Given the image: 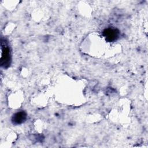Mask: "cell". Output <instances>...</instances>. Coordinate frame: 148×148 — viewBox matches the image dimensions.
<instances>
[{
  "mask_svg": "<svg viewBox=\"0 0 148 148\" xmlns=\"http://www.w3.org/2000/svg\"><path fill=\"white\" fill-rule=\"evenodd\" d=\"M27 119V114L24 111L16 113L12 117V121L14 124H21L23 123Z\"/></svg>",
  "mask_w": 148,
  "mask_h": 148,
  "instance_id": "cell-3",
  "label": "cell"
},
{
  "mask_svg": "<svg viewBox=\"0 0 148 148\" xmlns=\"http://www.w3.org/2000/svg\"><path fill=\"white\" fill-rule=\"evenodd\" d=\"M119 30L113 28H108L103 31V35L106 40L109 42L116 41L119 38Z\"/></svg>",
  "mask_w": 148,
  "mask_h": 148,
  "instance_id": "cell-2",
  "label": "cell"
},
{
  "mask_svg": "<svg viewBox=\"0 0 148 148\" xmlns=\"http://www.w3.org/2000/svg\"><path fill=\"white\" fill-rule=\"evenodd\" d=\"M11 61V54L10 49L5 43V45L1 44V65L4 67H7L10 64Z\"/></svg>",
  "mask_w": 148,
  "mask_h": 148,
  "instance_id": "cell-1",
  "label": "cell"
}]
</instances>
